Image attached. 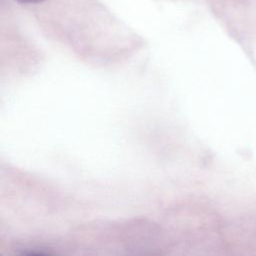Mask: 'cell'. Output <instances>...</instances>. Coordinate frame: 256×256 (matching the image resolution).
<instances>
[{
    "label": "cell",
    "instance_id": "obj_1",
    "mask_svg": "<svg viewBox=\"0 0 256 256\" xmlns=\"http://www.w3.org/2000/svg\"><path fill=\"white\" fill-rule=\"evenodd\" d=\"M17 1L23 4H35V3H40L44 0H17Z\"/></svg>",
    "mask_w": 256,
    "mask_h": 256
}]
</instances>
